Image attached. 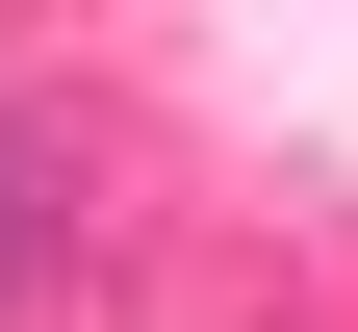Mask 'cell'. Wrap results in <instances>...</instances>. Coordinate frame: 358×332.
Here are the masks:
<instances>
[{
    "label": "cell",
    "mask_w": 358,
    "mask_h": 332,
    "mask_svg": "<svg viewBox=\"0 0 358 332\" xmlns=\"http://www.w3.org/2000/svg\"><path fill=\"white\" fill-rule=\"evenodd\" d=\"M52 307V154H26V128H0V332Z\"/></svg>",
    "instance_id": "1"
}]
</instances>
